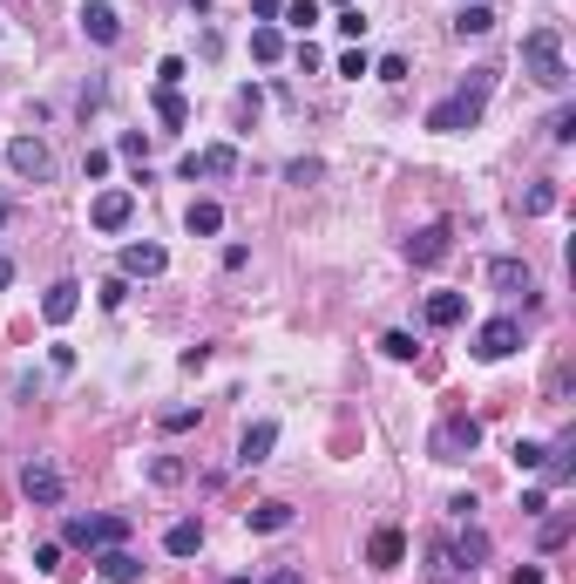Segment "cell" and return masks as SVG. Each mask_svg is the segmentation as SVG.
<instances>
[{
    "mask_svg": "<svg viewBox=\"0 0 576 584\" xmlns=\"http://www.w3.org/2000/svg\"><path fill=\"white\" fill-rule=\"evenodd\" d=\"M570 456H576V435H563V442H556V448H543V469H549V490H563V482H570V476H576V469H570Z\"/></svg>",
    "mask_w": 576,
    "mask_h": 584,
    "instance_id": "24",
    "label": "cell"
},
{
    "mask_svg": "<svg viewBox=\"0 0 576 584\" xmlns=\"http://www.w3.org/2000/svg\"><path fill=\"white\" fill-rule=\"evenodd\" d=\"M150 482H163V490H177V482H183V462H177V456H156V462H150Z\"/></svg>",
    "mask_w": 576,
    "mask_h": 584,
    "instance_id": "31",
    "label": "cell"
},
{
    "mask_svg": "<svg viewBox=\"0 0 576 584\" xmlns=\"http://www.w3.org/2000/svg\"><path fill=\"white\" fill-rule=\"evenodd\" d=\"M468 578H475V571L455 557V544H448V537L427 544V584H468Z\"/></svg>",
    "mask_w": 576,
    "mask_h": 584,
    "instance_id": "12",
    "label": "cell"
},
{
    "mask_svg": "<svg viewBox=\"0 0 576 584\" xmlns=\"http://www.w3.org/2000/svg\"><path fill=\"white\" fill-rule=\"evenodd\" d=\"M509 584H543V571H536V564H522V571H516Z\"/></svg>",
    "mask_w": 576,
    "mask_h": 584,
    "instance_id": "47",
    "label": "cell"
},
{
    "mask_svg": "<svg viewBox=\"0 0 576 584\" xmlns=\"http://www.w3.org/2000/svg\"><path fill=\"white\" fill-rule=\"evenodd\" d=\"M488 286H495V292H522V299H536V272H529V259H488Z\"/></svg>",
    "mask_w": 576,
    "mask_h": 584,
    "instance_id": "14",
    "label": "cell"
},
{
    "mask_svg": "<svg viewBox=\"0 0 576 584\" xmlns=\"http://www.w3.org/2000/svg\"><path fill=\"white\" fill-rule=\"evenodd\" d=\"M333 28L346 34V41H360V34H366V14H360V7H339V21H333Z\"/></svg>",
    "mask_w": 576,
    "mask_h": 584,
    "instance_id": "36",
    "label": "cell"
},
{
    "mask_svg": "<svg viewBox=\"0 0 576 584\" xmlns=\"http://www.w3.org/2000/svg\"><path fill=\"white\" fill-rule=\"evenodd\" d=\"M183 429H197V408H170L163 415V435H183Z\"/></svg>",
    "mask_w": 576,
    "mask_h": 584,
    "instance_id": "39",
    "label": "cell"
},
{
    "mask_svg": "<svg viewBox=\"0 0 576 584\" xmlns=\"http://www.w3.org/2000/svg\"><path fill=\"white\" fill-rule=\"evenodd\" d=\"M7 164H14V177H28V184L55 177V156H48L41 137H14V143H7Z\"/></svg>",
    "mask_w": 576,
    "mask_h": 584,
    "instance_id": "8",
    "label": "cell"
},
{
    "mask_svg": "<svg viewBox=\"0 0 576 584\" xmlns=\"http://www.w3.org/2000/svg\"><path fill=\"white\" fill-rule=\"evenodd\" d=\"M522 211H529V217L556 211V184H529V190H522Z\"/></svg>",
    "mask_w": 576,
    "mask_h": 584,
    "instance_id": "28",
    "label": "cell"
},
{
    "mask_svg": "<svg viewBox=\"0 0 576 584\" xmlns=\"http://www.w3.org/2000/svg\"><path fill=\"white\" fill-rule=\"evenodd\" d=\"M183 225H190V238H217V231H224V204L197 198L190 211H183Z\"/></svg>",
    "mask_w": 576,
    "mask_h": 584,
    "instance_id": "22",
    "label": "cell"
},
{
    "mask_svg": "<svg viewBox=\"0 0 576 584\" xmlns=\"http://www.w3.org/2000/svg\"><path fill=\"white\" fill-rule=\"evenodd\" d=\"M244 530H258V537L292 530V503H258V509H244Z\"/></svg>",
    "mask_w": 576,
    "mask_h": 584,
    "instance_id": "19",
    "label": "cell"
},
{
    "mask_svg": "<svg viewBox=\"0 0 576 584\" xmlns=\"http://www.w3.org/2000/svg\"><path fill=\"white\" fill-rule=\"evenodd\" d=\"M190 7H197V14H204V7H211V0H190Z\"/></svg>",
    "mask_w": 576,
    "mask_h": 584,
    "instance_id": "51",
    "label": "cell"
},
{
    "mask_svg": "<svg viewBox=\"0 0 576 584\" xmlns=\"http://www.w3.org/2000/svg\"><path fill=\"white\" fill-rule=\"evenodd\" d=\"M333 7H353V0H333Z\"/></svg>",
    "mask_w": 576,
    "mask_h": 584,
    "instance_id": "53",
    "label": "cell"
},
{
    "mask_svg": "<svg viewBox=\"0 0 576 584\" xmlns=\"http://www.w3.org/2000/svg\"><path fill=\"white\" fill-rule=\"evenodd\" d=\"M400 557H407V537H400L394 523H387V530H373V537H366V564H373V571H394Z\"/></svg>",
    "mask_w": 576,
    "mask_h": 584,
    "instance_id": "17",
    "label": "cell"
},
{
    "mask_svg": "<svg viewBox=\"0 0 576 584\" xmlns=\"http://www.w3.org/2000/svg\"><path fill=\"white\" fill-rule=\"evenodd\" d=\"M163 551H170V557H197V551H204V523H197V517H183V523H170V537H163Z\"/></svg>",
    "mask_w": 576,
    "mask_h": 584,
    "instance_id": "21",
    "label": "cell"
},
{
    "mask_svg": "<svg viewBox=\"0 0 576 584\" xmlns=\"http://www.w3.org/2000/svg\"><path fill=\"white\" fill-rule=\"evenodd\" d=\"M455 557H461V564H482V557H488V537H482V530H461V537H455Z\"/></svg>",
    "mask_w": 576,
    "mask_h": 584,
    "instance_id": "27",
    "label": "cell"
},
{
    "mask_svg": "<svg viewBox=\"0 0 576 584\" xmlns=\"http://www.w3.org/2000/svg\"><path fill=\"white\" fill-rule=\"evenodd\" d=\"M522 68H529V82H543V89H570V62H563V34L556 28H529L522 34Z\"/></svg>",
    "mask_w": 576,
    "mask_h": 584,
    "instance_id": "2",
    "label": "cell"
},
{
    "mask_svg": "<svg viewBox=\"0 0 576 584\" xmlns=\"http://www.w3.org/2000/svg\"><path fill=\"white\" fill-rule=\"evenodd\" d=\"M34 571H41V578H48V571H61V544H34Z\"/></svg>",
    "mask_w": 576,
    "mask_h": 584,
    "instance_id": "41",
    "label": "cell"
},
{
    "mask_svg": "<svg viewBox=\"0 0 576 584\" xmlns=\"http://www.w3.org/2000/svg\"><path fill=\"white\" fill-rule=\"evenodd\" d=\"M373 75H380V82H407V55H380Z\"/></svg>",
    "mask_w": 576,
    "mask_h": 584,
    "instance_id": "33",
    "label": "cell"
},
{
    "mask_svg": "<svg viewBox=\"0 0 576 584\" xmlns=\"http://www.w3.org/2000/svg\"><path fill=\"white\" fill-rule=\"evenodd\" d=\"M285 184H319V164H312V156H299V164H285Z\"/></svg>",
    "mask_w": 576,
    "mask_h": 584,
    "instance_id": "40",
    "label": "cell"
},
{
    "mask_svg": "<svg viewBox=\"0 0 576 584\" xmlns=\"http://www.w3.org/2000/svg\"><path fill=\"white\" fill-rule=\"evenodd\" d=\"M116 150L129 156V164H143V156H150V143H143V129H122V137H116Z\"/></svg>",
    "mask_w": 576,
    "mask_h": 584,
    "instance_id": "34",
    "label": "cell"
},
{
    "mask_svg": "<svg viewBox=\"0 0 576 584\" xmlns=\"http://www.w3.org/2000/svg\"><path fill=\"white\" fill-rule=\"evenodd\" d=\"M170 265L163 245H122V279H156Z\"/></svg>",
    "mask_w": 576,
    "mask_h": 584,
    "instance_id": "18",
    "label": "cell"
},
{
    "mask_svg": "<svg viewBox=\"0 0 576 584\" xmlns=\"http://www.w3.org/2000/svg\"><path fill=\"white\" fill-rule=\"evenodd\" d=\"M122 299H129V279H109V286H102V306H109V313H116V306H122Z\"/></svg>",
    "mask_w": 576,
    "mask_h": 584,
    "instance_id": "43",
    "label": "cell"
},
{
    "mask_svg": "<svg viewBox=\"0 0 576 584\" xmlns=\"http://www.w3.org/2000/svg\"><path fill=\"white\" fill-rule=\"evenodd\" d=\"M380 354H387V360H414V333H387V340H380Z\"/></svg>",
    "mask_w": 576,
    "mask_h": 584,
    "instance_id": "35",
    "label": "cell"
},
{
    "mask_svg": "<svg viewBox=\"0 0 576 584\" xmlns=\"http://www.w3.org/2000/svg\"><path fill=\"white\" fill-rule=\"evenodd\" d=\"M82 34H89L95 48H116V41H122L116 7H109V0H89V7H82Z\"/></svg>",
    "mask_w": 576,
    "mask_h": 584,
    "instance_id": "15",
    "label": "cell"
},
{
    "mask_svg": "<svg viewBox=\"0 0 576 584\" xmlns=\"http://www.w3.org/2000/svg\"><path fill=\"white\" fill-rule=\"evenodd\" d=\"M183 75H190V62H183V55H163V62H156V89H177Z\"/></svg>",
    "mask_w": 576,
    "mask_h": 584,
    "instance_id": "30",
    "label": "cell"
},
{
    "mask_svg": "<svg viewBox=\"0 0 576 584\" xmlns=\"http://www.w3.org/2000/svg\"><path fill=\"white\" fill-rule=\"evenodd\" d=\"M339 75H346V82L373 75V62H366V48H346V55H339Z\"/></svg>",
    "mask_w": 576,
    "mask_h": 584,
    "instance_id": "32",
    "label": "cell"
},
{
    "mask_svg": "<svg viewBox=\"0 0 576 584\" xmlns=\"http://www.w3.org/2000/svg\"><path fill=\"white\" fill-rule=\"evenodd\" d=\"M475 448H482V421L468 415V408H455V415H441L434 442H427V456L434 462H468Z\"/></svg>",
    "mask_w": 576,
    "mask_h": 584,
    "instance_id": "3",
    "label": "cell"
},
{
    "mask_svg": "<svg viewBox=\"0 0 576 584\" xmlns=\"http://www.w3.org/2000/svg\"><path fill=\"white\" fill-rule=\"evenodd\" d=\"M177 170H183V184H197V177H238V150H231V143H211V150H190Z\"/></svg>",
    "mask_w": 576,
    "mask_h": 584,
    "instance_id": "6",
    "label": "cell"
},
{
    "mask_svg": "<svg viewBox=\"0 0 576 584\" xmlns=\"http://www.w3.org/2000/svg\"><path fill=\"white\" fill-rule=\"evenodd\" d=\"M122 537H129V517H68L61 523V544H75V551H109Z\"/></svg>",
    "mask_w": 576,
    "mask_h": 584,
    "instance_id": "4",
    "label": "cell"
},
{
    "mask_svg": "<svg viewBox=\"0 0 576 584\" xmlns=\"http://www.w3.org/2000/svg\"><path fill=\"white\" fill-rule=\"evenodd\" d=\"M488 28H495V7H488V0H468V7L455 14V34H461V41H482Z\"/></svg>",
    "mask_w": 576,
    "mask_h": 584,
    "instance_id": "23",
    "label": "cell"
},
{
    "mask_svg": "<svg viewBox=\"0 0 576 584\" xmlns=\"http://www.w3.org/2000/svg\"><path fill=\"white\" fill-rule=\"evenodd\" d=\"M251 14H258V28H272V21H278V0H251Z\"/></svg>",
    "mask_w": 576,
    "mask_h": 584,
    "instance_id": "46",
    "label": "cell"
},
{
    "mask_svg": "<svg viewBox=\"0 0 576 584\" xmlns=\"http://www.w3.org/2000/svg\"><path fill=\"white\" fill-rule=\"evenodd\" d=\"M258 102H265L258 89H238V123H258Z\"/></svg>",
    "mask_w": 576,
    "mask_h": 584,
    "instance_id": "42",
    "label": "cell"
},
{
    "mask_svg": "<svg viewBox=\"0 0 576 584\" xmlns=\"http://www.w3.org/2000/svg\"><path fill=\"white\" fill-rule=\"evenodd\" d=\"M102 578H109V584H136V578H143V557L122 551V544H109V551H102Z\"/></svg>",
    "mask_w": 576,
    "mask_h": 584,
    "instance_id": "20",
    "label": "cell"
},
{
    "mask_svg": "<svg viewBox=\"0 0 576 584\" xmlns=\"http://www.w3.org/2000/svg\"><path fill=\"white\" fill-rule=\"evenodd\" d=\"M224 584H251V578H224Z\"/></svg>",
    "mask_w": 576,
    "mask_h": 584,
    "instance_id": "52",
    "label": "cell"
},
{
    "mask_svg": "<svg viewBox=\"0 0 576 584\" xmlns=\"http://www.w3.org/2000/svg\"><path fill=\"white\" fill-rule=\"evenodd\" d=\"M427 326H434V333H448V326H461L468 320V292H427Z\"/></svg>",
    "mask_w": 576,
    "mask_h": 584,
    "instance_id": "16",
    "label": "cell"
},
{
    "mask_svg": "<svg viewBox=\"0 0 576 584\" xmlns=\"http://www.w3.org/2000/svg\"><path fill=\"white\" fill-rule=\"evenodd\" d=\"M516 469L536 476V469H543V442H516Z\"/></svg>",
    "mask_w": 576,
    "mask_h": 584,
    "instance_id": "38",
    "label": "cell"
},
{
    "mask_svg": "<svg viewBox=\"0 0 576 584\" xmlns=\"http://www.w3.org/2000/svg\"><path fill=\"white\" fill-rule=\"evenodd\" d=\"M278 14H285V28H312V21H319V0H292V7H278Z\"/></svg>",
    "mask_w": 576,
    "mask_h": 584,
    "instance_id": "29",
    "label": "cell"
},
{
    "mask_svg": "<svg viewBox=\"0 0 576 584\" xmlns=\"http://www.w3.org/2000/svg\"><path fill=\"white\" fill-rule=\"evenodd\" d=\"M156 116H163L170 129H183V123H190V102H183L177 89H156Z\"/></svg>",
    "mask_w": 576,
    "mask_h": 584,
    "instance_id": "26",
    "label": "cell"
},
{
    "mask_svg": "<svg viewBox=\"0 0 576 584\" xmlns=\"http://www.w3.org/2000/svg\"><path fill=\"white\" fill-rule=\"evenodd\" d=\"M21 496H28L34 509H61V469H55V462H41V456H34L28 469H21Z\"/></svg>",
    "mask_w": 576,
    "mask_h": 584,
    "instance_id": "5",
    "label": "cell"
},
{
    "mask_svg": "<svg viewBox=\"0 0 576 584\" xmlns=\"http://www.w3.org/2000/svg\"><path fill=\"white\" fill-rule=\"evenodd\" d=\"M129 217H136V190H102V198L89 204V225L95 231H122Z\"/></svg>",
    "mask_w": 576,
    "mask_h": 584,
    "instance_id": "9",
    "label": "cell"
},
{
    "mask_svg": "<svg viewBox=\"0 0 576 584\" xmlns=\"http://www.w3.org/2000/svg\"><path fill=\"white\" fill-rule=\"evenodd\" d=\"M82 177H109V150H89V156H82Z\"/></svg>",
    "mask_w": 576,
    "mask_h": 584,
    "instance_id": "44",
    "label": "cell"
},
{
    "mask_svg": "<svg viewBox=\"0 0 576 584\" xmlns=\"http://www.w3.org/2000/svg\"><path fill=\"white\" fill-rule=\"evenodd\" d=\"M75 313H82V286H75V279H55V286L41 292V320L48 326H68Z\"/></svg>",
    "mask_w": 576,
    "mask_h": 584,
    "instance_id": "10",
    "label": "cell"
},
{
    "mask_svg": "<svg viewBox=\"0 0 576 584\" xmlns=\"http://www.w3.org/2000/svg\"><path fill=\"white\" fill-rule=\"evenodd\" d=\"M549 509V490H522V517H543Z\"/></svg>",
    "mask_w": 576,
    "mask_h": 584,
    "instance_id": "45",
    "label": "cell"
},
{
    "mask_svg": "<svg viewBox=\"0 0 576 584\" xmlns=\"http://www.w3.org/2000/svg\"><path fill=\"white\" fill-rule=\"evenodd\" d=\"M251 55H258L265 68L285 62V34H278V28H251Z\"/></svg>",
    "mask_w": 576,
    "mask_h": 584,
    "instance_id": "25",
    "label": "cell"
},
{
    "mask_svg": "<svg viewBox=\"0 0 576 584\" xmlns=\"http://www.w3.org/2000/svg\"><path fill=\"white\" fill-rule=\"evenodd\" d=\"M7 217H14V211H7V204H0V231H7Z\"/></svg>",
    "mask_w": 576,
    "mask_h": 584,
    "instance_id": "50",
    "label": "cell"
},
{
    "mask_svg": "<svg viewBox=\"0 0 576 584\" xmlns=\"http://www.w3.org/2000/svg\"><path fill=\"white\" fill-rule=\"evenodd\" d=\"M448 252H455V231H448V225H421V231L407 238V259H414V265H441Z\"/></svg>",
    "mask_w": 576,
    "mask_h": 584,
    "instance_id": "11",
    "label": "cell"
},
{
    "mask_svg": "<svg viewBox=\"0 0 576 584\" xmlns=\"http://www.w3.org/2000/svg\"><path fill=\"white\" fill-rule=\"evenodd\" d=\"M522 347V320H509V313H502V320H488L482 333H475V360H509Z\"/></svg>",
    "mask_w": 576,
    "mask_h": 584,
    "instance_id": "7",
    "label": "cell"
},
{
    "mask_svg": "<svg viewBox=\"0 0 576 584\" xmlns=\"http://www.w3.org/2000/svg\"><path fill=\"white\" fill-rule=\"evenodd\" d=\"M549 137H556V143H576V109H556V116H549Z\"/></svg>",
    "mask_w": 576,
    "mask_h": 584,
    "instance_id": "37",
    "label": "cell"
},
{
    "mask_svg": "<svg viewBox=\"0 0 576 584\" xmlns=\"http://www.w3.org/2000/svg\"><path fill=\"white\" fill-rule=\"evenodd\" d=\"M278 448V421H251V429L238 435V469H258V462H272Z\"/></svg>",
    "mask_w": 576,
    "mask_h": 584,
    "instance_id": "13",
    "label": "cell"
},
{
    "mask_svg": "<svg viewBox=\"0 0 576 584\" xmlns=\"http://www.w3.org/2000/svg\"><path fill=\"white\" fill-rule=\"evenodd\" d=\"M272 584H305V578H299V571H278V578H272Z\"/></svg>",
    "mask_w": 576,
    "mask_h": 584,
    "instance_id": "49",
    "label": "cell"
},
{
    "mask_svg": "<svg viewBox=\"0 0 576 584\" xmlns=\"http://www.w3.org/2000/svg\"><path fill=\"white\" fill-rule=\"evenodd\" d=\"M488 95H495V68H468V82H461L448 102H434L427 109V129L434 137H455V129H475L482 123V109H488Z\"/></svg>",
    "mask_w": 576,
    "mask_h": 584,
    "instance_id": "1",
    "label": "cell"
},
{
    "mask_svg": "<svg viewBox=\"0 0 576 584\" xmlns=\"http://www.w3.org/2000/svg\"><path fill=\"white\" fill-rule=\"evenodd\" d=\"M14 286V259H7V252H0V292Z\"/></svg>",
    "mask_w": 576,
    "mask_h": 584,
    "instance_id": "48",
    "label": "cell"
}]
</instances>
